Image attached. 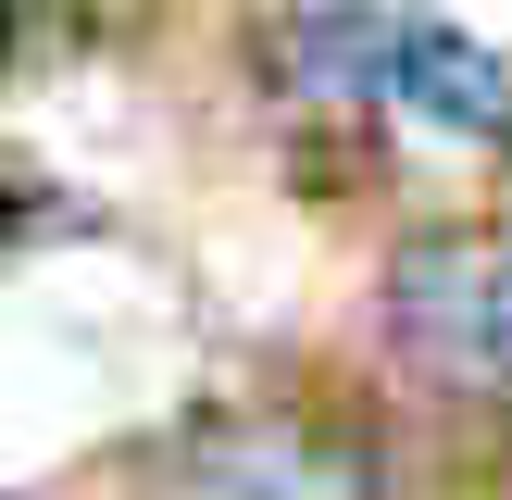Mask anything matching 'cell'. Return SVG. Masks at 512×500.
Masks as SVG:
<instances>
[{"mask_svg":"<svg viewBox=\"0 0 512 500\" xmlns=\"http://www.w3.org/2000/svg\"><path fill=\"white\" fill-rule=\"evenodd\" d=\"M288 75L338 100H400L438 138H512V63L413 0H325L288 25Z\"/></svg>","mask_w":512,"mask_h":500,"instance_id":"6da1fadb","label":"cell"},{"mask_svg":"<svg viewBox=\"0 0 512 500\" xmlns=\"http://www.w3.org/2000/svg\"><path fill=\"white\" fill-rule=\"evenodd\" d=\"M388 338L425 388H512V225H425L388 263Z\"/></svg>","mask_w":512,"mask_h":500,"instance_id":"7a4b0ae2","label":"cell"},{"mask_svg":"<svg viewBox=\"0 0 512 500\" xmlns=\"http://www.w3.org/2000/svg\"><path fill=\"white\" fill-rule=\"evenodd\" d=\"M150 500H388V475L300 413H213L150 463Z\"/></svg>","mask_w":512,"mask_h":500,"instance_id":"3957f363","label":"cell"},{"mask_svg":"<svg viewBox=\"0 0 512 500\" xmlns=\"http://www.w3.org/2000/svg\"><path fill=\"white\" fill-rule=\"evenodd\" d=\"M13 25H25V0H0V63H13Z\"/></svg>","mask_w":512,"mask_h":500,"instance_id":"277c9868","label":"cell"}]
</instances>
